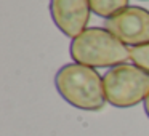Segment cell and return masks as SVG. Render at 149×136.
Wrapping results in <instances>:
<instances>
[{
  "label": "cell",
  "instance_id": "1",
  "mask_svg": "<svg viewBox=\"0 0 149 136\" xmlns=\"http://www.w3.org/2000/svg\"><path fill=\"white\" fill-rule=\"evenodd\" d=\"M55 87L66 103L80 110L98 112L107 103L103 77L88 66L77 62L64 64L55 75Z\"/></svg>",
  "mask_w": 149,
  "mask_h": 136
},
{
  "label": "cell",
  "instance_id": "2",
  "mask_svg": "<svg viewBox=\"0 0 149 136\" xmlns=\"http://www.w3.org/2000/svg\"><path fill=\"white\" fill-rule=\"evenodd\" d=\"M72 61L88 67H116L127 64L130 48L104 27H88L72 39L69 46Z\"/></svg>",
  "mask_w": 149,
  "mask_h": 136
},
{
  "label": "cell",
  "instance_id": "3",
  "mask_svg": "<svg viewBox=\"0 0 149 136\" xmlns=\"http://www.w3.org/2000/svg\"><path fill=\"white\" fill-rule=\"evenodd\" d=\"M106 101L114 107L138 106L149 94V74L135 64H120L103 75Z\"/></svg>",
  "mask_w": 149,
  "mask_h": 136
},
{
  "label": "cell",
  "instance_id": "4",
  "mask_svg": "<svg viewBox=\"0 0 149 136\" xmlns=\"http://www.w3.org/2000/svg\"><path fill=\"white\" fill-rule=\"evenodd\" d=\"M104 29L130 48L146 45L149 43V10L130 5L116 16L106 19Z\"/></svg>",
  "mask_w": 149,
  "mask_h": 136
},
{
  "label": "cell",
  "instance_id": "5",
  "mask_svg": "<svg viewBox=\"0 0 149 136\" xmlns=\"http://www.w3.org/2000/svg\"><path fill=\"white\" fill-rule=\"evenodd\" d=\"M90 13L88 0H50V16L55 26L69 39H75L88 29Z\"/></svg>",
  "mask_w": 149,
  "mask_h": 136
},
{
  "label": "cell",
  "instance_id": "6",
  "mask_svg": "<svg viewBox=\"0 0 149 136\" xmlns=\"http://www.w3.org/2000/svg\"><path fill=\"white\" fill-rule=\"evenodd\" d=\"M88 2H90L91 13L106 19L116 16L117 13L130 7L128 0H88Z\"/></svg>",
  "mask_w": 149,
  "mask_h": 136
},
{
  "label": "cell",
  "instance_id": "7",
  "mask_svg": "<svg viewBox=\"0 0 149 136\" xmlns=\"http://www.w3.org/2000/svg\"><path fill=\"white\" fill-rule=\"evenodd\" d=\"M130 61L146 74H149V43L130 48Z\"/></svg>",
  "mask_w": 149,
  "mask_h": 136
},
{
  "label": "cell",
  "instance_id": "8",
  "mask_svg": "<svg viewBox=\"0 0 149 136\" xmlns=\"http://www.w3.org/2000/svg\"><path fill=\"white\" fill-rule=\"evenodd\" d=\"M144 112H146V115H148V119H149V94L144 99Z\"/></svg>",
  "mask_w": 149,
  "mask_h": 136
}]
</instances>
